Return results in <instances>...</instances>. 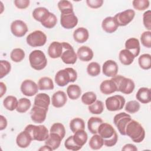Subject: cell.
<instances>
[{
    "label": "cell",
    "instance_id": "obj_1",
    "mask_svg": "<svg viewBox=\"0 0 151 151\" xmlns=\"http://www.w3.org/2000/svg\"><path fill=\"white\" fill-rule=\"evenodd\" d=\"M97 133L103 138L104 145L107 147L114 146L117 142L118 136L116 130L107 123H102L99 126Z\"/></svg>",
    "mask_w": 151,
    "mask_h": 151
},
{
    "label": "cell",
    "instance_id": "obj_2",
    "mask_svg": "<svg viewBox=\"0 0 151 151\" xmlns=\"http://www.w3.org/2000/svg\"><path fill=\"white\" fill-rule=\"evenodd\" d=\"M126 135L134 142L140 143L145 137V131L142 126L137 121L131 120L126 127Z\"/></svg>",
    "mask_w": 151,
    "mask_h": 151
},
{
    "label": "cell",
    "instance_id": "obj_3",
    "mask_svg": "<svg viewBox=\"0 0 151 151\" xmlns=\"http://www.w3.org/2000/svg\"><path fill=\"white\" fill-rule=\"evenodd\" d=\"M77 78V73L73 68L67 67L58 71L55 76V82L60 87H64L70 82H74Z\"/></svg>",
    "mask_w": 151,
    "mask_h": 151
},
{
    "label": "cell",
    "instance_id": "obj_4",
    "mask_svg": "<svg viewBox=\"0 0 151 151\" xmlns=\"http://www.w3.org/2000/svg\"><path fill=\"white\" fill-rule=\"evenodd\" d=\"M111 79L116 84L117 91H120L126 94H129L133 91L135 84L132 79L120 75L116 76Z\"/></svg>",
    "mask_w": 151,
    "mask_h": 151
},
{
    "label": "cell",
    "instance_id": "obj_5",
    "mask_svg": "<svg viewBox=\"0 0 151 151\" xmlns=\"http://www.w3.org/2000/svg\"><path fill=\"white\" fill-rule=\"evenodd\" d=\"M24 130L30 134L32 140L45 141L49 136L48 130L44 125L28 124Z\"/></svg>",
    "mask_w": 151,
    "mask_h": 151
},
{
    "label": "cell",
    "instance_id": "obj_6",
    "mask_svg": "<svg viewBox=\"0 0 151 151\" xmlns=\"http://www.w3.org/2000/svg\"><path fill=\"white\" fill-rule=\"evenodd\" d=\"M29 61L31 67L38 71L44 69L47 64V60L44 53L38 50H34L29 54Z\"/></svg>",
    "mask_w": 151,
    "mask_h": 151
},
{
    "label": "cell",
    "instance_id": "obj_7",
    "mask_svg": "<svg viewBox=\"0 0 151 151\" xmlns=\"http://www.w3.org/2000/svg\"><path fill=\"white\" fill-rule=\"evenodd\" d=\"M27 44L32 47L43 46L47 41L46 35L40 30H36L31 32L26 39Z\"/></svg>",
    "mask_w": 151,
    "mask_h": 151
},
{
    "label": "cell",
    "instance_id": "obj_8",
    "mask_svg": "<svg viewBox=\"0 0 151 151\" xmlns=\"http://www.w3.org/2000/svg\"><path fill=\"white\" fill-rule=\"evenodd\" d=\"M63 51L61 56L62 61L67 64H74L77 59V55L75 52L73 47L65 42H62Z\"/></svg>",
    "mask_w": 151,
    "mask_h": 151
},
{
    "label": "cell",
    "instance_id": "obj_9",
    "mask_svg": "<svg viewBox=\"0 0 151 151\" xmlns=\"http://www.w3.org/2000/svg\"><path fill=\"white\" fill-rule=\"evenodd\" d=\"M125 99L120 95H114L106 100V107L109 111H114L122 110L125 104Z\"/></svg>",
    "mask_w": 151,
    "mask_h": 151
},
{
    "label": "cell",
    "instance_id": "obj_10",
    "mask_svg": "<svg viewBox=\"0 0 151 151\" xmlns=\"http://www.w3.org/2000/svg\"><path fill=\"white\" fill-rule=\"evenodd\" d=\"M132 120L131 116L124 112H122L115 115L113 122L122 135H126V127L127 123Z\"/></svg>",
    "mask_w": 151,
    "mask_h": 151
},
{
    "label": "cell",
    "instance_id": "obj_11",
    "mask_svg": "<svg viewBox=\"0 0 151 151\" xmlns=\"http://www.w3.org/2000/svg\"><path fill=\"white\" fill-rule=\"evenodd\" d=\"M134 16V11L129 9L116 14L114 18L119 26H126L133 19Z\"/></svg>",
    "mask_w": 151,
    "mask_h": 151
},
{
    "label": "cell",
    "instance_id": "obj_12",
    "mask_svg": "<svg viewBox=\"0 0 151 151\" xmlns=\"http://www.w3.org/2000/svg\"><path fill=\"white\" fill-rule=\"evenodd\" d=\"M38 85L31 80H25L21 85V91L26 96H33L38 93Z\"/></svg>",
    "mask_w": 151,
    "mask_h": 151
},
{
    "label": "cell",
    "instance_id": "obj_13",
    "mask_svg": "<svg viewBox=\"0 0 151 151\" xmlns=\"http://www.w3.org/2000/svg\"><path fill=\"white\" fill-rule=\"evenodd\" d=\"M47 111V109L34 105L30 111L31 120L36 123L44 122L46 119Z\"/></svg>",
    "mask_w": 151,
    "mask_h": 151
},
{
    "label": "cell",
    "instance_id": "obj_14",
    "mask_svg": "<svg viewBox=\"0 0 151 151\" xmlns=\"http://www.w3.org/2000/svg\"><path fill=\"white\" fill-rule=\"evenodd\" d=\"M60 23L63 28L71 29L77 25L78 18L74 12L69 14H61Z\"/></svg>",
    "mask_w": 151,
    "mask_h": 151
},
{
    "label": "cell",
    "instance_id": "obj_15",
    "mask_svg": "<svg viewBox=\"0 0 151 151\" xmlns=\"http://www.w3.org/2000/svg\"><path fill=\"white\" fill-rule=\"evenodd\" d=\"M11 31L12 34L17 37H22L28 31L27 24L21 20H15L11 23Z\"/></svg>",
    "mask_w": 151,
    "mask_h": 151
},
{
    "label": "cell",
    "instance_id": "obj_16",
    "mask_svg": "<svg viewBox=\"0 0 151 151\" xmlns=\"http://www.w3.org/2000/svg\"><path fill=\"white\" fill-rule=\"evenodd\" d=\"M119 67L117 63L111 60H107L103 64L102 71L104 76L113 77L117 76Z\"/></svg>",
    "mask_w": 151,
    "mask_h": 151
},
{
    "label": "cell",
    "instance_id": "obj_17",
    "mask_svg": "<svg viewBox=\"0 0 151 151\" xmlns=\"http://www.w3.org/2000/svg\"><path fill=\"white\" fill-rule=\"evenodd\" d=\"M125 48L132 53L135 58L139 55L140 51L139 41L136 38H130L126 41Z\"/></svg>",
    "mask_w": 151,
    "mask_h": 151
},
{
    "label": "cell",
    "instance_id": "obj_18",
    "mask_svg": "<svg viewBox=\"0 0 151 151\" xmlns=\"http://www.w3.org/2000/svg\"><path fill=\"white\" fill-rule=\"evenodd\" d=\"M67 101V95L63 91H57L54 93L52 96V105L56 108L63 107Z\"/></svg>",
    "mask_w": 151,
    "mask_h": 151
},
{
    "label": "cell",
    "instance_id": "obj_19",
    "mask_svg": "<svg viewBox=\"0 0 151 151\" xmlns=\"http://www.w3.org/2000/svg\"><path fill=\"white\" fill-rule=\"evenodd\" d=\"M63 51L62 42L54 41L50 44L48 48V54L52 58L61 57Z\"/></svg>",
    "mask_w": 151,
    "mask_h": 151
},
{
    "label": "cell",
    "instance_id": "obj_20",
    "mask_svg": "<svg viewBox=\"0 0 151 151\" xmlns=\"http://www.w3.org/2000/svg\"><path fill=\"white\" fill-rule=\"evenodd\" d=\"M101 27L104 31L111 34L117 30L119 25H117L114 17H107L103 20Z\"/></svg>",
    "mask_w": 151,
    "mask_h": 151
},
{
    "label": "cell",
    "instance_id": "obj_21",
    "mask_svg": "<svg viewBox=\"0 0 151 151\" xmlns=\"http://www.w3.org/2000/svg\"><path fill=\"white\" fill-rule=\"evenodd\" d=\"M100 90L104 94H110L117 91V86L112 79L106 80L102 81L100 84Z\"/></svg>",
    "mask_w": 151,
    "mask_h": 151
},
{
    "label": "cell",
    "instance_id": "obj_22",
    "mask_svg": "<svg viewBox=\"0 0 151 151\" xmlns=\"http://www.w3.org/2000/svg\"><path fill=\"white\" fill-rule=\"evenodd\" d=\"M32 140L30 134L25 130L19 133L16 139L17 145L21 148H26Z\"/></svg>",
    "mask_w": 151,
    "mask_h": 151
},
{
    "label": "cell",
    "instance_id": "obj_23",
    "mask_svg": "<svg viewBox=\"0 0 151 151\" xmlns=\"http://www.w3.org/2000/svg\"><path fill=\"white\" fill-rule=\"evenodd\" d=\"M77 57L81 61H89L94 55L92 50L87 46H81L77 50Z\"/></svg>",
    "mask_w": 151,
    "mask_h": 151
},
{
    "label": "cell",
    "instance_id": "obj_24",
    "mask_svg": "<svg viewBox=\"0 0 151 151\" xmlns=\"http://www.w3.org/2000/svg\"><path fill=\"white\" fill-rule=\"evenodd\" d=\"M136 99L143 104H147L150 102V89L147 87H141L140 88L136 94Z\"/></svg>",
    "mask_w": 151,
    "mask_h": 151
},
{
    "label": "cell",
    "instance_id": "obj_25",
    "mask_svg": "<svg viewBox=\"0 0 151 151\" xmlns=\"http://www.w3.org/2000/svg\"><path fill=\"white\" fill-rule=\"evenodd\" d=\"M50 104V96L45 93H39L35 97L34 103V105L35 106H37L48 110Z\"/></svg>",
    "mask_w": 151,
    "mask_h": 151
},
{
    "label": "cell",
    "instance_id": "obj_26",
    "mask_svg": "<svg viewBox=\"0 0 151 151\" xmlns=\"http://www.w3.org/2000/svg\"><path fill=\"white\" fill-rule=\"evenodd\" d=\"M89 37L88 30L84 27L77 28L73 33L74 40L78 43L85 42Z\"/></svg>",
    "mask_w": 151,
    "mask_h": 151
},
{
    "label": "cell",
    "instance_id": "obj_27",
    "mask_svg": "<svg viewBox=\"0 0 151 151\" xmlns=\"http://www.w3.org/2000/svg\"><path fill=\"white\" fill-rule=\"evenodd\" d=\"M62 140L58 134L50 133L48 138L45 140V144L49 146L52 150H55L59 147Z\"/></svg>",
    "mask_w": 151,
    "mask_h": 151
},
{
    "label": "cell",
    "instance_id": "obj_28",
    "mask_svg": "<svg viewBox=\"0 0 151 151\" xmlns=\"http://www.w3.org/2000/svg\"><path fill=\"white\" fill-rule=\"evenodd\" d=\"M119 58L122 64L123 65H129L133 62L134 57L129 51L126 49H124L120 51Z\"/></svg>",
    "mask_w": 151,
    "mask_h": 151
},
{
    "label": "cell",
    "instance_id": "obj_29",
    "mask_svg": "<svg viewBox=\"0 0 151 151\" xmlns=\"http://www.w3.org/2000/svg\"><path fill=\"white\" fill-rule=\"evenodd\" d=\"M103 123V120L98 117H90L87 122V127L90 132L92 134H97L99 126Z\"/></svg>",
    "mask_w": 151,
    "mask_h": 151
},
{
    "label": "cell",
    "instance_id": "obj_30",
    "mask_svg": "<svg viewBox=\"0 0 151 151\" xmlns=\"http://www.w3.org/2000/svg\"><path fill=\"white\" fill-rule=\"evenodd\" d=\"M49 11L44 7H38L34 9L32 12L33 18L37 21L42 22L48 15Z\"/></svg>",
    "mask_w": 151,
    "mask_h": 151
},
{
    "label": "cell",
    "instance_id": "obj_31",
    "mask_svg": "<svg viewBox=\"0 0 151 151\" xmlns=\"http://www.w3.org/2000/svg\"><path fill=\"white\" fill-rule=\"evenodd\" d=\"M88 139L87 133L84 130H80L76 133L73 135V140L74 142L79 146L83 147L86 143Z\"/></svg>",
    "mask_w": 151,
    "mask_h": 151
},
{
    "label": "cell",
    "instance_id": "obj_32",
    "mask_svg": "<svg viewBox=\"0 0 151 151\" xmlns=\"http://www.w3.org/2000/svg\"><path fill=\"white\" fill-rule=\"evenodd\" d=\"M38 86L40 90H50L54 88V83L51 78L43 77L38 80Z\"/></svg>",
    "mask_w": 151,
    "mask_h": 151
},
{
    "label": "cell",
    "instance_id": "obj_33",
    "mask_svg": "<svg viewBox=\"0 0 151 151\" xmlns=\"http://www.w3.org/2000/svg\"><path fill=\"white\" fill-rule=\"evenodd\" d=\"M67 94L70 99L76 100L81 94V88L77 84H71L67 88Z\"/></svg>",
    "mask_w": 151,
    "mask_h": 151
},
{
    "label": "cell",
    "instance_id": "obj_34",
    "mask_svg": "<svg viewBox=\"0 0 151 151\" xmlns=\"http://www.w3.org/2000/svg\"><path fill=\"white\" fill-rule=\"evenodd\" d=\"M89 146L93 150H99L104 145L103 138L97 134H94L90 139L88 143Z\"/></svg>",
    "mask_w": 151,
    "mask_h": 151
},
{
    "label": "cell",
    "instance_id": "obj_35",
    "mask_svg": "<svg viewBox=\"0 0 151 151\" xmlns=\"http://www.w3.org/2000/svg\"><path fill=\"white\" fill-rule=\"evenodd\" d=\"M17 99L13 96H8L3 101V105L4 107L9 111H13L17 109L18 105Z\"/></svg>",
    "mask_w": 151,
    "mask_h": 151
},
{
    "label": "cell",
    "instance_id": "obj_36",
    "mask_svg": "<svg viewBox=\"0 0 151 151\" xmlns=\"http://www.w3.org/2000/svg\"><path fill=\"white\" fill-rule=\"evenodd\" d=\"M70 128L74 133L80 130L85 129L84 121L79 117L72 119L70 123Z\"/></svg>",
    "mask_w": 151,
    "mask_h": 151
},
{
    "label": "cell",
    "instance_id": "obj_37",
    "mask_svg": "<svg viewBox=\"0 0 151 151\" xmlns=\"http://www.w3.org/2000/svg\"><path fill=\"white\" fill-rule=\"evenodd\" d=\"M139 66L143 70H149L151 68V55L149 54H143L138 59Z\"/></svg>",
    "mask_w": 151,
    "mask_h": 151
},
{
    "label": "cell",
    "instance_id": "obj_38",
    "mask_svg": "<svg viewBox=\"0 0 151 151\" xmlns=\"http://www.w3.org/2000/svg\"><path fill=\"white\" fill-rule=\"evenodd\" d=\"M58 8L61 14H69L73 11V6L72 4L67 0H62L58 2Z\"/></svg>",
    "mask_w": 151,
    "mask_h": 151
},
{
    "label": "cell",
    "instance_id": "obj_39",
    "mask_svg": "<svg viewBox=\"0 0 151 151\" xmlns=\"http://www.w3.org/2000/svg\"><path fill=\"white\" fill-rule=\"evenodd\" d=\"M31 105V103L29 99L27 98H21L18 100L16 110L20 113H25L30 108Z\"/></svg>",
    "mask_w": 151,
    "mask_h": 151
},
{
    "label": "cell",
    "instance_id": "obj_40",
    "mask_svg": "<svg viewBox=\"0 0 151 151\" xmlns=\"http://www.w3.org/2000/svg\"><path fill=\"white\" fill-rule=\"evenodd\" d=\"M89 111L94 114H100L104 110L103 103L100 100H96L93 104L88 106Z\"/></svg>",
    "mask_w": 151,
    "mask_h": 151
},
{
    "label": "cell",
    "instance_id": "obj_41",
    "mask_svg": "<svg viewBox=\"0 0 151 151\" xmlns=\"http://www.w3.org/2000/svg\"><path fill=\"white\" fill-rule=\"evenodd\" d=\"M57 22V18L56 16L50 12L47 17L41 22V24L45 28L50 29L54 27Z\"/></svg>",
    "mask_w": 151,
    "mask_h": 151
},
{
    "label": "cell",
    "instance_id": "obj_42",
    "mask_svg": "<svg viewBox=\"0 0 151 151\" xmlns=\"http://www.w3.org/2000/svg\"><path fill=\"white\" fill-rule=\"evenodd\" d=\"M10 57L15 63L21 62L25 57V52L21 48H14L10 54Z\"/></svg>",
    "mask_w": 151,
    "mask_h": 151
},
{
    "label": "cell",
    "instance_id": "obj_43",
    "mask_svg": "<svg viewBox=\"0 0 151 151\" xmlns=\"http://www.w3.org/2000/svg\"><path fill=\"white\" fill-rule=\"evenodd\" d=\"M50 133H56L58 134L62 139H63L65 134V129L64 125L61 123H55L51 126Z\"/></svg>",
    "mask_w": 151,
    "mask_h": 151
},
{
    "label": "cell",
    "instance_id": "obj_44",
    "mask_svg": "<svg viewBox=\"0 0 151 151\" xmlns=\"http://www.w3.org/2000/svg\"><path fill=\"white\" fill-rule=\"evenodd\" d=\"M87 71L90 76H97L100 73V65L98 63L91 62L87 65Z\"/></svg>",
    "mask_w": 151,
    "mask_h": 151
},
{
    "label": "cell",
    "instance_id": "obj_45",
    "mask_svg": "<svg viewBox=\"0 0 151 151\" xmlns=\"http://www.w3.org/2000/svg\"><path fill=\"white\" fill-rule=\"evenodd\" d=\"M97 96L93 91H88L84 93L81 96L82 102L86 105H90L96 101Z\"/></svg>",
    "mask_w": 151,
    "mask_h": 151
},
{
    "label": "cell",
    "instance_id": "obj_46",
    "mask_svg": "<svg viewBox=\"0 0 151 151\" xmlns=\"http://www.w3.org/2000/svg\"><path fill=\"white\" fill-rule=\"evenodd\" d=\"M140 107V105L136 100L128 101L125 106V110L129 113H135L137 112Z\"/></svg>",
    "mask_w": 151,
    "mask_h": 151
},
{
    "label": "cell",
    "instance_id": "obj_47",
    "mask_svg": "<svg viewBox=\"0 0 151 151\" xmlns=\"http://www.w3.org/2000/svg\"><path fill=\"white\" fill-rule=\"evenodd\" d=\"M11 66L9 62L6 60L0 61V78H2L11 71Z\"/></svg>",
    "mask_w": 151,
    "mask_h": 151
},
{
    "label": "cell",
    "instance_id": "obj_48",
    "mask_svg": "<svg viewBox=\"0 0 151 151\" xmlns=\"http://www.w3.org/2000/svg\"><path fill=\"white\" fill-rule=\"evenodd\" d=\"M134 9L138 11H143L149 6V1L148 0H134L132 1Z\"/></svg>",
    "mask_w": 151,
    "mask_h": 151
},
{
    "label": "cell",
    "instance_id": "obj_49",
    "mask_svg": "<svg viewBox=\"0 0 151 151\" xmlns=\"http://www.w3.org/2000/svg\"><path fill=\"white\" fill-rule=\"evenodd\" d=\"M140 41L143 46L150 48L151 47V32L146 31L143 32L140 36Z\"/></svg>",
    "mask_w": 151,
    "mask_h": 151
},
{
    "label": "cell",
    "instance_id": "obj_50",
    "mask_svg": "<svg viewBox=\"0 0 151 151\" xmlns=\"http://www.w3.org/2000/svg\"><path fill=\"white\" fill-rule=\"evenodd\" d=\"M65 147L68 150L77 151L81 149L82 147L78 146L73 140V136H69L64 142Z\"/></svg>",
    "mask_w": 151,
    "mask_h": 151
},
{
    "label": "cell",
    "instance_id": "obj_51",
    "mask_svg": "<svg viewBox=\"0 0 151 151\" xmlns=\"http://www.w3.org/2000/svg\"><path fill=\"white\" fill-rule=\"evenodd\" d=\"M143 25L149 31L151 29V11L148 10L144 12L143 15Z\"/></svg>",
    "mask_w": 151,
    "mask_h": 151
},
{
    "label": "cell",
    "instance_id": "obj_52",
    "mask_svg": "<svg viewBox=\"0 0 151 151\" xmlns=\"http://www.w3.org/2000/svg\"><path fill=\"white\" fill-rule=\"evenodd\" d=\"M86 3L90 8L96 9L102 6L103 4V0H87Z\"/></svg>",
    "mask_w": 151,
    "mask_h": 151
},
{
    "label": "cell",
    "instance_id": "obj_53",
    "mask_svg": "<svg viewBox=\"0 0 151 151\" xmlns=\"http://www.w3.org/2000/svg\"><path fill=\"white\" fill-rule=\"evenodd\" d=\"M14 2L17 8L25 9L29 6L30 1L29 0H15Z\"/></svg>",
    "mask_w": 151,
    "mask_h": 151
},
{
    "label": "cell",
    "instance_id": "obj_54",
    "mask_svg": "<svg viewBox=\"0 0 151 151\" xmlns=\"http://www.w3.org/2000/svg\"><path fill=\"white\" fill-rule=\"evenodd\" d=\"M122 150H125V151H137V148L136 147L135 145H133V144H126L125 145L122 149Z\"/></svg>",
    "mask_w": 151,
    "mask_h": 151
},
{
    "label": "cell",
    "instance_id": "obj_55",
    "mask_svg": "<svg viewBox=\"0 0 151 151\" xmlns=\"http://www.w3.org/2000/svg\"><path fill=\"white\" fill-rule=\"evenodd\" d=\"M7 126V120L6 118L3 116L2 115H1L0 116V130H2L5 129L6 127Z\"/></svg>",
    "mask_w": 151,
    "mask_h": 151
},
{
    "label": "cell",
    "instance_id": "obj_56",
    "mask_svg": "<svg viewBox=\"0 0 151 151\" xmlns=\"http://www.w3.org/2000/svg\"><path fill=\"white\" fill-rule=\"evenodd\" d=\"M6 91V87L3 82L0 83V97H2Z\"/></svg>",
    "mask_w": 151,
    "mask_h": 151
},
{
    "label": "cell",
    "instance_id": "obj_57",
    "mask_svg": "<svg viewBox=\"0 0 151 151\" xmlns=\"http://www.w3.org/2000/svg\"><path fill=\"white\" fill-rule=\"evenodd\" d=\"M39 150H53L49 146L45 145V146H43L42 147H41V148L39 149Z\"/></svg>",
    "mask_w": 151,
    "mask_h": 151
}]
</instances>
